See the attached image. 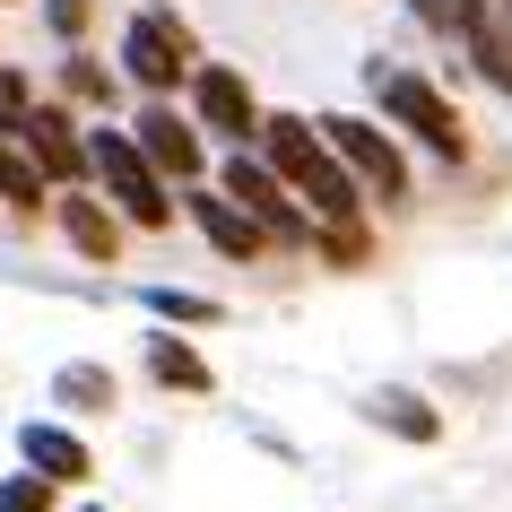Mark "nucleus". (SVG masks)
<instances>
[{
    "mask_svg": "<svg viewBox=\"0 0 512 512\" xmlns=\"http://www.w3.org/2000/svg\"><path fill=\"white\" fill-rule=\"evenodd\" d=\"M122 131H131V148L157 165L174 191L209 183V139H200V122H191V113H174V105H139V122H122Z\"/></svg>",
    "mask_w": 512,
    "mask_h": 512,
    "instance_id": "8",
    "label": "nucleus"
},
{
    "mask_svg": "<svg viewBox=\"0 0 512 512\" xmlns=\"http://www.w3.org/2000/svg\"><path fill=\"white\" fill-rule=\"evenodd\" d=\"M495 9H504V18H512V0H495Z\"/></svg>",
    "mask_w": 512,
    "mask_h": 512,
    "instance_id": "24",
    "label": "nucleus"
},
{
    "mask_svg": "<svg viewBox=\"0 0 512 512\" xmlns=\"http://www.w3.org/2000/svg\"><path fill=\"white\" fill-rule=\"evenodd\" d=\"M53 495L61 486H44L35 469H9V478H0V512H53Z\"/></svg>",
    "mask_w": 512,
    "mask_h": 512,
    "instance_id": "22",
    "label": "nucleus"
},
{
    "mask_svg": "<svg viewBox=\"0 0 512 512\" xmlns=\"http://www.w3.org/2000/svg\"><path fill=\"white\" fill-rule=\"evenodd\" d=\"M252 157H261L278 183L304 200V217H313V226H356V217H365V191L339 174V157H330L322 131H313V113H261Z\"/></svg>",
    "mask_w": 512,
    "mask_h": 512,
    "instance_id": "1",
    "label": "nucleus"
},
{
    "mask_svg": "<svg viewBox=\"0 0 512 512\" xmlns=\"http://www.w3.org/2000/svg\"><path fill=\"white\" fill-rule=\"evenodd\" d=\"M460 53H469V70H478L495 96H512V18H504V9H495V18H486L469 44H460Z\"/></svg>",
    "mask_w": 512,
    "mask_h": 512,
    "instance_id": "16",
    "label": "nucleus"
},
{
    "mask_svg": "<svg viewBox=\"0 0 512 512\" xmlns=\"http://www.w3.org/2000/svg\"><path fill=\"white\" fill-rule=\"evenodd\" d=\"M313 131H322V148L339 157V174H348L365 200H408V148L391 131H382L374 113H313Z\"/></svg>",
    "mask_w": 512,
    "mask_h": 512,
    "instance_id": "5",
    "label": "nucleus"
},
{
    "mask_svg": "<svg viewBox=\"0 0 512 512\" xmlns=\"http://www.w3.org/2000/svg\"><path fill=\"white\" fill-rule=\"evenodd\" d=\"M139 304H148L165 330H217V304L191 296V287H139Z\"/></svg>",
    "mask_w": 512,
    "mask_h": 512,
    "instance_id": "20",
    "label": "nucleus"
},
{
    "mask_svg": "<svg viewBox=\"0 0 512 512\" xmlns=\"http://www.w3.org/2000/svg\"><path fill=\"white\" fill-rule=\"evenodd\" d=\"M9 148H27L53 191H87V122H70V105H35Z\"/></svg>",
    "mask_w": 512,
    "mask_h": 512,
    "instance_id": "9",
    "label": "nucleus"
},
{
    "mask_svg": "<svg viewBox=\"0 0 512 512\" xmlns=\"http://www.w3.org/2000/svg\"><path fill=\"white\" fill-rule=\"evenodd\" d=\"M217 191H226V200H235V209L261 226V243H278V252H313V235H322V226L304 217V200L278 183V174L252 157V148H226V165H217Z\"/></svg>",
    "mask_w": 512,
    "mask_h": 512,
    "instance_id": "6",
    "label": "nucleus"
},
{
    "mask_svg": "<svg viewBox=\"0 0 512 512\" xmlns=\"http://www.w3.org/2000/svg\"><path fill=\"white\" fill-rule=\"evenodd\" d=\"M18 469H35L44 486H87L96 478V452H87V434H70L61 417H27V426H18Z\"/></svg>",
    "mask_w": 512,
    "mask_h": 512,
    "instance_id": "11",
    "label": "nucleus"
},
{
    "mask_svg": "<svg viewBox=\"0 0 512 512\" xmlns=\"http://www.w3.org/2000/svg\"><path fill=\"white\" fill-rule=\"evenodd\" d=\"M113 96H122V79H113L105 61H87V53H70V61H61V105H87V113H105Z\"/></svg>",
    "mask_w": 512,
    "mask_h": 512,
    "instance_id": "19",
    "label": "nucleus"
},
{
    "mask_svg": "<svg viewBox=\"0 0 512 512\" xmlns=\"http://www.w3.org/2000/svg\"><path fill=\"white\" fill-rule=\"evenodd\" d=\"M139 374L157 382V391H174V400H209L217 391V374H209V356L191 348L183 330H139Z\"/></svg>",
    "mask_w": 512,
    "mask_h": 512,
    "instance_id": "12",
    "label": "nucleus"
},
{
    "mask_svg": "<svg viewBox=\"0 0 512 512\" xmlns=\"http://www.w3.org/2000/svg\"><path fill=\"white\" fill-rule=\"evenodd\" d=\"M44 27H53V44H70V53H79V35H87V0H44Z\"/></svg>",
    "mask_w": 512,
    "mask_h": 512,
    "instance_id": "23",
    "label": "nucleus"
},
{
    "mask_svg": "<svg viewBox=\"0 0 512 512\" xmlns=\"http://www.w3.org/2000/svg\"><path fill=\"white\" fill-rule=\"evenodd\" d=\"M0 209H18V217H44V209H53V183L35 174L27 148H9V139H0Z\"/></svg>",
    "mask_w": 512,
    "mask_h": 512,
    "instance_id": "15",
    "label": "nucleus"
},
{
    "mask_svg": "<svg viewBox=\"0 0 512 512\" xmlns=\"http://www.w3.org/2000/svg\"><path fill=\"white\" fill-rule=\"evenodd\" d=\"M183 96H191V122H200L209 148H252L261 139V96H252V79L235 61H200Z\"/></svg>",
    "mask_w": 512,
    "mask_h": 512,
    "instance_id": "7",
    "label": "nucleus"
},
{
    "mask_svg": "<svg viewBox=\"0 0 512 512\" xmlns=\"http://www.w3.org/2000/svg\"><path fill=\"white\" fill-rule=\"evenodd\" d=\"M191 70H200V44H191V27L174 18V9H131V27H122V44H113V79L139 87V105H165V96H183Z\"/></svg>",
    "mask_w": 512,
    "mask_h": 512,
    "instance_id": "4",
    "label": "nucleus"
},
{
    "mask_svg": "<svg viewBox=\"0 0 512 512\" xmlns=\"http://www.w3.org/2000/svg\"><path fill=\"white\" fill-rule=\"evenodd\" d=\"M365 87H374V122L400 139V148H417V157H434V165H469V122H460V105L426 79V70H408V61H365Z\"/></svg>",
    "mask_w": 512,
    "mask_h": 512,
    "instance_id": "2",
    "label": "nucleus"
},
{
    "mask_svg": "<svg viewBox=\"0 0 512 512\" xmlns=\"http://www.w3.org/2000/svg\"><path fill=\"white\" fill-rule=\"evenodd\" d=\"M408 18L426 35H443V44H469V35L495 18V0H408Z\"/></svg>",
    "mask_w": 512,
    "mask_h": 512,
    "instance_id": "17",
    "label": "nucleus"
},
{
    "mask_svg": "<svg viewBox=\"0 0 512 512\" xmlns=\"http://www.w3.org/2000/svg\"><path fill=\"white\" fill-rule=\"evenodd\" d=\"M174 209H183V226H191L200 243H209V252H226V261H261V252H270V243H261V226H252V217H243L217 183L174 191Z\"/></svg>",
    "mask_w": 512,
    "mask_h": 512,
    "instance_id": "10",
    "label": "nucleus"
},
{
    "mask_svg": "<svg viewBox=\"0 0 512 512\" xmlns=\"http://www.w3.org/2000/svg\"><path fill=\"white\" fill-rule=\"evenodd\" d=\"M87 183H96V200H105L122 226H139V235H157V226L183 217V209H174V183L131 148L122 122H87Z\"/></svg>",
    "mask_w": 512,
    "mask_h": 512,
    "instance_id": "3",
    "label": "nucleus"
},
{
    "mask_svg": "<svg viewBox=\"0 0 512 512\" xmlns=\"http://www.w3.org/2000/svg\"><path fill=\"white\" fill-rule=\"evenodd\" d=\"M27 113H35L27 70H18V61H0V139H18V131H27Z\"/></svg>",
    "mask_w": 512,
    "mask_h": 512,
    "instance_id": "21",
    "label": "nucleus"
},
{
    "mask_svg": "<svg viewBox=\"0 0 512 512\" xmlns=\"http://www.w3.org/2000/svg\"><path fill=\"white\" fill-rule=\"evenodd\" d=\"M356 417L374 434H391V443H443V408H434L426 391H408V382H374V391L356 400Z\"/></svg>",
    "mask_w": 512,
    "mask_h": 512,
    "instance_id": "13",
    "label": "nucleus"
},
{
    "mask_svg": "<svg viewBox=\"0 0 512 512\" xmlns=\"http://www.w3.org/2000/svg\"><path fill=\"white\" fill-rule=\"evenodd\" d=\"M53 400L79 408V417H105V408L122 400V382H113L105 365H61V374H53Z\"/></svg>",
    "mask_w": 512,
    "mask_h": 512,
    "instance_id": "18",
    "label": "nucleus"
},
{
    "mask_svg": "<svg viewBox=\"0 0 512 512\" xmlns=\"http://www.w3.org/2000/svg\"><path fill=\"white\" fill-rule=\"evenodd\" d=\"M53 226L70 235V252H87L96 270L105 261H122V217L96 200V191H53Z\"/></svg>",
    "mask_w": 512,
    "mask_h": 512,
    "instance_id": "14",
    "label": "nucleus"
},
{
    "mask_svg": "<svg viewBox=\"0 0 512 512\" xmlns=\"http://www.w3.org/2000/svg\"><path fill=\"white\" fill-rule=\"evenodd\" d=\"M0 9H9V0H0Z\"/></svg>",
    "mask_w": 512,
    "mask_h": 512,
    "instance_id": "25",
    "label": "nucleus"
}]
</instances>
